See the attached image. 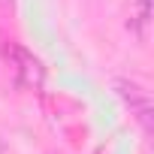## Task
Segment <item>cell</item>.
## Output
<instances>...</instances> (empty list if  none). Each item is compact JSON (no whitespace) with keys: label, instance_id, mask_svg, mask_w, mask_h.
Wrapping results in <instances>:
<instances>
[{"label":"cell","instance_id":"obj_1","mask_svg":"<svg viewBox=\"0 0 154 154\" xmlns=\"http://www.w3.org/2000/svg\"><path fill=\"white\" fill-rule=\"evenodd\" d=\"M12 54H15V79H18V85L27 88V91H39L42 82H45V66H42V60L33 57V54L24 51V48H15Z\"/></svg>","mask_w":154,"mask_h":154},{"label":"cell","instance_id":"obj_2","mask_svg":"<svg viewBox=\"0 0 154 154\" xmlns=\"http://www.w3.org/2000/svg\"><path fill=\"white\" fill-rule=\"evenodd\" d=\"M115 88H118V94H121V100L130 106V112L136 115V121L145 127V130H151V97H148V91H142L139 85H133V82H115Z\"/></svg>","mask_w":154,"mask_h":154},{"label":"cell","instance_id":"obj_3","mask_svg":"<svg viewBox=\"0 0 154 154\" xmlns=\"http://www.w3.org/2000/svg\"><path fill=\"white\" fill-rule=\"evenodd\" d=\"M148 21H151V0H133L130 3V27L136 30L139 39L148 36Z\"/></svg>","mask_w":154,"mask_h":154},{"label":"cell","instance_id":"obj_4","mask_svg":"<svg viewBox=\"0 0 154 154\" xmlns=\"http://www.w3.org/2000/svg\"><path fill=\"white\" fill-rule=\"evenodd\" d=\"M3 151H6V145H3V139H0V154H3Z\"/></svg>","mask_w":154,"mask_h":154},{"label":"cell","instance_id":"obj_5","mask_svg":"<svg viewBox=\"0 0 154 154\" xmlns=\"http://www.w3.org/2000/svg\"><path fill=\"white\" fill-rule=\"evenodd\" d=\"M0 3H9V0H0Z\"/></svg>","mask_w":154,"mask_h":154}]
</instances>
